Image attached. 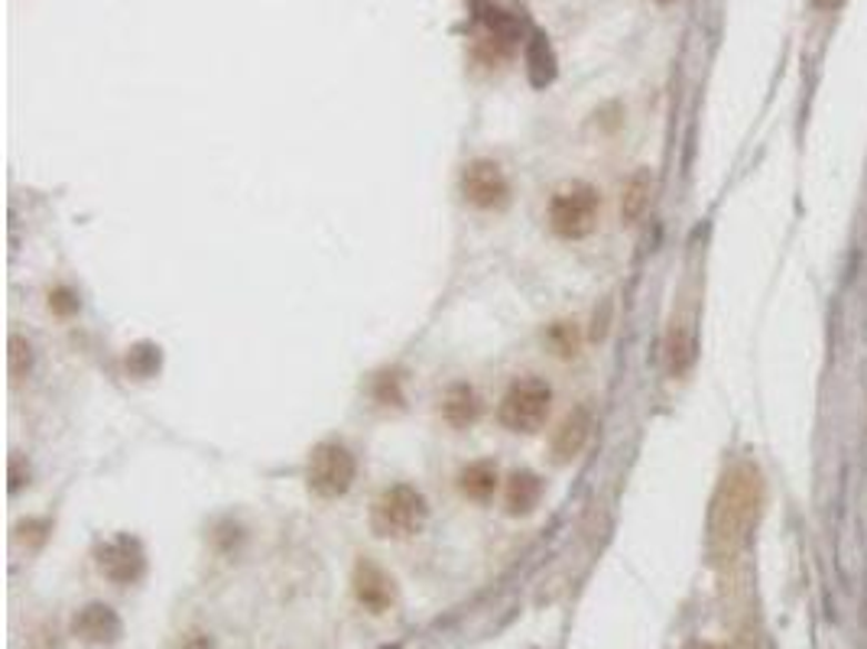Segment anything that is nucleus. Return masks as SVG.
I'll list each match as a JSON object with an SVG mask.
<instances>
[{
    "label": "nucleus",
    "instance_id": "obj_1",
    "mask_svg": "<svg viewBox=\"0 0 867 649\" xmlns=\"http://www.w3.org/2000/svg\"><path fill=\"white\" fill-rule=\"evenodd\" d=\"M430 519V504L426 497L410 487V484H393L387 487L374 510H371V526L377 536L384 539H406V536H416Z\"/></svg>",
    "mask_w": 867,
    "mask_h": 649
},
{
    "label": "nucleus",
    "instance_id": "obj_2",
    "mask_svg": "<svg viewBox=\"0 0 867 649\" xmlns=\"http://www.w3.org/2000/svg\"><path fill=\"white\" fill-rule=\"evenodd\" d=\"M598 209H602V199H598L595 185L565 182L550 202V227L565 241L588 237L598 224Z\"/></svg>",
    "mask_w": 867,
    "mask_h": 649
},
{
    "label": "nucleus",
    "instance_id": "obj_3",
    "mask_svg": "<svg viewBox=\"0 0 867 649\" xmlns=\"http://www.w3.org/2000/svg\"><path fill=\"white\" fill-rule=\"evenodd\" d=\"M553 406V389L546 381L540 377H523L517 384H511V389L501 399L497 419L504 429L511 433H536Z\"/></svg>",
    "mask_w": 867,
    "mask_h": 649
},
{
    "label": "nucleus",
    "instance_id": "obj_4",
    "mask_svg": "<svg viewBox=\"0 0 867 649\" xmlns=\"http://www.w3.org/2000/svg\"><path fill=\"white\" fill-rule=\"evenodd\" d=\"M357 477V462L354 455L347 452L345 445L339 442H322L312 448L309 455V468H305V480H309V490L325 497V500H335V497H345L351 490Z\"/></svg>",
    "mask_w": 867,
    "mask_h": 649
},
{
    "label": "nucleus",
    "instance_id": "obj_5",
    "mask_svg": "<svg viewBox=\"0 0 867 649\" xmlns=\"http://www.w3.org/2000/svg\"><path fill=\"white\" fill-rule=\"evenodd\" d=\"M462 195L475 209L497 212L511 202V185H507L504 170L494 160H475L462 173Z\"/></svg>",
    "mask_w": 867,
    "mask_h": 649
},
{
    "label": "nucleus",
    "instance_id": "obj_6",
    "mask_svg": "<svg viewBox=\"0 0 867 649\" xmlns=\"http://www.w3.org/2000/svg\"><path fill=\"white\" fill-rule=\"evenodd\" d=\"M98 568L118 581V585H131L143 575V549L137 546V539L131 536H118L114 542H108L101 552H98Z\"/></svg>",
    "mask_w": 867,
    "mask_h": 649
},
{
    "label": "nucleus",
    "instance_id": "obj_7",
    "mask_svg": "<svg viewBox=\"0 0 867 649\" xmlns=\"http://www.w3.org/2000/svg\"><path fill=\"white\" fill-rule=\"evenodd\" d=\"M354 591H357V601L371 610H387L393 605V581L377 568L374 562H357L354 568Z\"/></svg>",
    "mask_w": 867,
    "mask_h": 649
},
{
    "label": "nucleus",
    "instance_id": "obj_8",
    "mask_svg": "<svg viewBox=\"0 0 867 649\" xmlns=\"http://www.w3.org/2000/svg\"><path fill=\"white\" fill-rule=\"evenodd\" d=\"M588 435H592V413H588L585 406H578V409H572V413L565 416L559 433H556V442H553L556 462H572V458L585 448Z\"/></svg>",
    "mask_w": 867,
    "mask_h": 649
},
{
    "label": "nucleus",
    "instance_id": "obj_9",
    "mask_svg": "<svg viewBox=\"0 0 867 649\" xmlns=\"http://www.w3.org/2000/svg\"><path fill=\"white\" fill-rule=\"evenodd\" d=\"M442 416H445V423L455 426V429L472 426L477 416H481V396H477V389L468 387V384L448 387V393L442 396Z\"/></svg>",
    "mask_w": 867,
    "mask_h": 649
},
{
    "label": "nucleus",
    "instance_id": "obj_10",
    "mask_svg": "<svg viewBox=\"0 0 867 649\" xmlns=\"http://www.w3.org/2000/svg\"><path fill=\"white\" fill-rule=\"evenodd\" d=\"M75 633L91 640V643H111L121 633V620L114 617L111 607L91 605L75 617Z\"/></svg>",
    "mask_w": 867,
    "mask_h": 649
},
{
    "label": "nucleus",
    "instance_id": "obj_11",
    "mask_svg": "<svg viewBox=\"0 0 867 649\" xmlns=\"http://www.w3.org/2000/svg\"><path fill=\"white\" fill-rule=\"evenodd\" d=\"M543 497V480L533 471H514L511 480H507V490H504V504L514 517L521 514H530Z\"/></svg>",
    "mask_w": 867,
    "mask_h": 649
},
{
    "label": "nucleus",
    "instance_id": "obj_12",
    "mask_svg": "<svg viewBox=\"0 0 867 649\" xmlns=\"http://www.w3.org/2000/svg\"><path fill=\"white\" fill-rule=\"evenodd\" d=\"M651 192H653V175L651 170H641V173L631 175L627 189H624V199H621V217L627 224H637L644 212L651 209Z\"/></svg>",
    "mask_w": 867,
    "mask_h": 649
},
{
    "label": "nucleus",
    "instance_id": "obj_13",
    "mask_svg": "<svg viewBox=\"0 0 867 649\" xmlns=\"http://www.w3.org/2000/svg\"><path fill=\"white\" fill-rule=\"evenodd\" d=\"M458 487H462V494H465L468 500L484 504V500H491L494 490H497V468H494L491 462H475V465H468V468L458 475Z\"/></svg>",
    "mask_w": 867,
    "mask_h": 649
},
{
    "label": "nucleus",
    "instance_id": "obj_14",
    "mask_svg": "<svg viewBox=\"0 0 867 649\" xmlns=\"http://www.w3.org/2000/svg\"><path fill=\"white\" fill-rule=\"evenodd\" d=\"M477 7V17H481V23L497 37V40H517L521 37V23L511 17V13H504L501 7H494V3H487V0H475Z\"/></svg>",
    "mask_w": 867,
    "mask_h": 649
},
{
    "label": "nucleus",
    "instance_id": "obj_15",
    "mask_svg": "<svg viewBox=\"0 0 867 649\" xmlns=\"http://www.w3.org/2000/svg\"><path fill=\"white\" fill-rule=\"evenodd\" d=\"M526 62H530L533 85H546L556 75V59H553V52H550V45H546L543 37H533V43L526 49Z\"/></svg>",
    "mask_w": 867,
    "mask_h": 649
},
{
    "label": "nucleus",
    "instance_id": "obj_16",
    "mask_svg": "<svg viewBox=\"0 0 867 649\" xmlns=\"http://www.w3.org/2000/svg\"><path fill=\"white\" fill-rule=\"evenodd\" d=\"M693 357H695L693 332L673 328V338H669V371H673V377H683V374L689 371Z\"/></svg>",
    "mask_w": 867,
    "mask_h": 649
},
{
    "label": "nucleus",
    "instance_id": "obj_17",
    "mask_svg": "<svg viewBox=\"0 0 867 649\" xmlns=\"http://www.w3.org/2000/svg\"><path fill=\"white\" fill-rule=\"evenodd\" d=\"M27 367H30V345L13 335V338H10V374H13V377H23Z\"/></svg>",
    "mask_w": 867,
    "mask_h": 649
},
{
    "label": "nucleus",
    "instance_id": "obj_18",
    "mask_svg": "<svg viewBox=\"0 0 867 649\" xmlns=\"http://www.w3.org/2000/svg\"><path fill=\"white\" fill-rule=\"evenodd\" d=\"M663 3H666V0H663Z\"/></svg>",
    "mask_w": 867,
    "mask_h": 649
}]
</instances>
